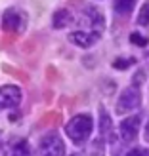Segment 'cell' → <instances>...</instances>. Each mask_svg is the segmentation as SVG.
Returning a JSON list of instances; mask_svg holds the SVG:
<instances>
[{"label":"cell","mask_w":149,"mask_h":156,"mask_svg":"<svg viewBox=\"0 0 149 156\" xmlns=\"http://www.w3.org/2000/svg\"><path fill=\"white\" fill-rule=\"evenodd\" d=\"M67 135L75 143H84L92 133V116L90 114H78L69 120L67 124Z\"/></svg>","instance_id":"6da1fadb"},{"label":"cell","mask_w":149,"mask_h":156,"mask_svg":"<svg viewBox=\"0 0 149 156\" xmlns=\"http://www.w3.org/2000/svg\"><path fill=\"white\" fill-rule=\"evenodd\" d=\"M147 137H149V122H147Z\"/></svg>","instance_id":"ac0fdd59"},{"label":"cell","mask_w":149,"mask_h":156,"mask_svg":"<svg viewBox=\"0 0 149 156\" xmlns=\"http://www.w3.org/2000/svg\"><path fill=\"white\" fill-rule=\"evenodd\" d=\"M80 23H84V25L88 27V30L98 33V30L103 27V17H101V13L96 10V8H86V10L82 12Z\"/></svg>","instance_id":"52a82bcc"},{"label":"cell","mask_w":149,"mask_h":156,"mask_svg":"<svg viewBox=\"0 0 149 156\" xmlns=\"http://www.w3.org/2000/svg\"><path fill=\"white\" fill-rule=\"evenodd\" d=\"M71 21H73V15H71L69 10H63V8H61V10H58L56 13H54V27L56 29H63Z\"/></svg>","instance_id":"30bf717a"},{"label":"cell","mask_w":149,"mask_h":156,"mask_svg":"<svg viewBox=\"0 0 149 156\" xmlns=\"http://www.w3.org/2000/svg\"><path fill=\"white\" fill-rule=\"evenodd\" d=\"M113 6L117 13H130L134 8V0H115Z\"/></svg>","instance_id":"7c38bea8"},{"label":"cell","mask_w":149,"mask_h":156,"mask_svg":"<svg viewBox=\"0 0 149 156\" xmlns=\"http://www.w3.org/2000/svg\"><path fill=\"white\" fill-rule=\"evenodd\" d=\"M124 156H142V151H140V149H132L130 152H126Z\"/></svg>","instance_id":"2e32d148"},{"label":"cell","mask_w":149,"mask_h":156,"mask_svg":"<svg viewBox=\"0 0 149 156\" xmlns=\"http://www.w3.org/2000/svg\"><path fill=\"white\" fill-rule=\"evenodd\" d=\"M23 25V15L19 13V10L15 8H10L6 10L4 15H2V29L8 30V33H17Z\"/></svg>","instance_id":"8992f818"},{"label":"cell","mask_w":149,"mask_h":156,"mask_svg":"<svg viewBox=\"0 0 149 156\" xmlns=\"http://www.w3.org/2000/svg\"><path fill=\"white\" fill-rule=\"evenodd\" d=\"M142 156H149V151H145V152H142Z\"/></svg>","instance_id":"e0dca14e"},{"label":"cell","mask_w":149,"mask_h":156,"mask_svg":"<svg viewBox=\"0 0 149 156\" xmlns=\"http://www.w3.org/2000/svg\"><path fill=\"white\" fill-rule=\"evenodd\" d=\"M4 156H31V149H29L27 141H23V139H15V141L8 143Z\"/></svg>","instance_id":"9c48e42d"},{"label":"cell","mask_w":149,"mask_h":156,"mask_svg":"<svg viewBox=\"0 0 149 156\" xmlns=\"http://www.w3.org/2000/svg\"><path fill=\"white\" fill-rule=\"evenodd\" d=\"M130 42L132 44H138V46H147V38H143L140 33H132L130 34Z\"/></svg>","instance_id":"5bb4252c"},{"label":"cell","mask_w":149,"mask_h":156,"mask_svg":"<svg viewBox=\"0 0 149 156\" xmlns=\"http://www.w3.org/2000/svg\"><path fill=\"white\" fill-rule=\"evenodd\" d=\"M0 139H2V133H0Z\"/></svg>","instance_id":"d6986e66"},{"label":"cell","mask_w":149,"mask_h":156,"mask_svg":"<svg viewBox=\"0 0 149 156\" xmlns=\"http://www.w3.org/2000/svg\"><path fill=\"white\" fill-rule=\"evenodd\" d=\"M138 129H140V116H130V118H124L121 122L119 133L122 137V141L132 143L138 135Z\"/></svg>","instance_id":"5b68a950"},{"label":"cell","mask_w":149,"mask_h":156,"mask_svg":"<svg viewBox=\"0 0 149 156\" xmlns=\"http://www.w3.org/2000/svg\"><path fill=\"white\" fill-rule=\"evenodd\" d=\"M99 128H101V135H105V137L111 135L113 124H111V116H109L105 111H101V114H99Z\"/></svg>","instance_id":"8fae6325"},{"label":"cell","mask_w":149,"mask_h":156,"mask_svg":"<svg viewBox=\"0 0 149 156\" xmlns=\"http://www.w3.org/2000/svg\"><path fill=\"white\" fill-rule=\"evenodd\" d=\"M138 25H142V27L149 25V0L142 6V10H140V13H138Z\"/></svg>","instance_id":"4fadbf2b"},{"label":"cell","mask_w":149,"mask_h":156,"mask_svg":"<svg viewBox=\"0 0 149 156\" xmlns=\"http://www.w3.org/2000/svg\"><path fill=\"white\" fill-rule=\"evenodd\" d=\"M21 103V90L17 86H2L0 88V108H13Z\"/></svg>","instance_id":"277c9868"},{"label":"cell","mask_w":149,"mask_h":156,"mask_svg":"<svg viewBox=\"0 0 149 156\" xmlns=\"http://www.w3.org/2000/svg\"><path fill=\"white\" fill-rule=\"evenodd\" d=\"M98 38H99L98 33H94V30H75V33H71L69 40L76 46H80V48H90V46L98 42Z\"/></svg>","instance_id":"ba28073f"},{"label":"cell","mask_w":149,"mask_h":156,"mask_svg":"<svg viewBox=\"0 0 149 156\" xmlns=\"http://www.w3.org/2000/svg\"><path fill=\"white\" fill-rule=\"evenodd\" d=\"M142 105V95H140V90L138 88H126L119 101H117V111L119 112H132Z\"/></svg>","instance_id":"3957f363"},{"label":"cell","mask_w":149,"mask_h":156,"mask_svg":"<svg viewBox=\"0 0 149 156\" xmlns=\"http://www.w3.org/2000/svg\"><path fill=\"white\" fill-rule=\"evenodd\" d=\"M132 63H134L132 59H117L113 63V67L119 69V71H124V69H128V65H132Z\"/></svg>","instance_id":"9a60e30c"},{"label":"cell","mask_w":149,"mask_h":156,"mask_svg":"<svg viewBox=\"0 0 149 156\" xmlns=\"http://www.w3.org/2000/svg\"><path fill=\"white\" fill-rule=\"evenodd\" d=\"M63 154H65V145L56 131H52L42 139L38 156H63Z\"/></svg>","instance_id":"7a4b0ae2"}]
</instances>
